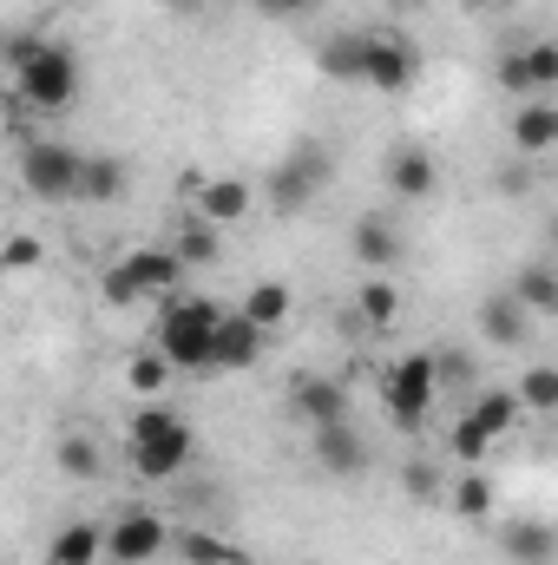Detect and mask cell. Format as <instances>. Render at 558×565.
Returning a JSON list of instances; mask_svg holds the SVG:
<instances>
[{
	"mask_svg": "<svg viewBox=\"0 0 558 565\" xmlns=\"http://www.w3.org/2000/svg\"><path fill=\"white\" fill-rule=\"evenodd\" d=\"M126 382L139 388L144 402H158V395L171 388V362H164L158 349H151V355H132V369H126Z\"/></svg>",
	"mask_w": 558,
	"mask_h": 565,
	"instance_id": "obj_31",
	"label": "cell"
},
{
	"mask_svg": "<svg viewBox=\"0 0 558 565\" xmlns=\"http://www.w3.org/2000/svg\"><path fill=\"white\" fill-rule=\"evenodd\" d=\"M178 257H184V270H211L217 257H224V237H217V224L211 217H191L184 231H178V244H171Z\"/></svg>",
	"mask_w": 558,
	"mask_h": 565,
	"instance_id": "obj_23",
	"label": "cell"
},
{
	"mask_svg": "<svg viewBox=\"0 0 558 565\" xmlns=\"http://www.w3.org/2000/svg\"><path fill=\"white\" fill-rule=\"evenodd\" d=\"M513 296H519L533 316H558V270L552 264H519V270H513Z\"/></svg>",
	"mask_w": 558,
	"mask_h": 565,
	"instance_id": "obj_22",
	"label": "cell"
},
{
	"mask_svg": "<svg viewBox=\"0 0 558 565\" xmlns=\"http://www.w3.org/2000/svg\"><path fill=\"white\" fill-rule=\"evenodd\" d=\"M126 270H132V282H139L144 296H178V282H184V257H178V250H132Z\"/></svg>",
	"mask_w": 558,
	"mask_h": 565,
	"instance_id": "obj_20",
	"label": "cell"
},
{
	"mask_svg": "<svg viewBox=\"0 0 558 565\" xmlns=\"http://www.w3.org/2000/svg\"><path fill=\"white\" fill-rule=\"evenodd\" d=\"M99 296H106L112 309H132V302L144 296L139 282H132V270H126V257H119V264H106V277H99Z\"/></svg>",
	"mask_w": 558,
	"mask_h": 565,
	"instance_id": "obj_35",
	"label": "cell"
},
{
	"mask_svg": "<svg viewBox=\"0 0 558 565\" xmlns=\"http://www.w3.org/2000/svg\"><path fill=\"white\" fill-rule=\"evenodd\" d=\"M99 559H106V526H93V520L60 526L53 546H46V565H99Z\"/></svg>",
	"mask_w": 558,
	"mask_h": 565,
	"instance_id": "obj_17",
	"label": "cell"
},
{
	"mask_svg": "<svg viewBox=\"0 0 558 565\" xmlns=\"http://www.w3.org/2000/svg\"><path fill=\"white\" fill-rule=\"evenodd\" d=\"M264 342H270V329H257L244 309L224 316V322H217V369H211V375H244V369H257V362H264Z\"/></svg>",
	"mask_w": 558,
	"mask_h": 565,
	"instance_id": "obj_10",
	"label": "cell"
},
{
	"mask_svg": "<svg viewBox=\"0 0 558 565\" xmlns=\"http://www.w3.org/2000/svg\"><path fill=\"white\" fill-rule=\"evenodd\" d=\"M178 553H184V565H244V553L224 546L217 533H178Z\"/></svg>",
	"mask_w": 558,
	"mask_h": 565,
	"instance_id": "obj_30",
	"label": "cell"
},
{
	"mask_svg": "<svg viewBox=\"0 0 558 565\" xmlns=\"http://www.w3.org/2000/svg\"><path fill=\"white\" fill-rule=\"evenodd\" d=\"M164 546H178V533L158 520V513H119L106 526V559L112 565H151Z\"/></svg>",
	"mask_w": 558,
	"mask_h": 565,
	"instance_id": "obj_8",
	"label": "cell"
},
{
	"mask_svg": "<svg viewBox=\"0 0 558 565\" xmlns=\"http://www.w3.org/2000/svg\"><path fill=\"white\" fill-rule=\"evenodd\" d=\"M257 13H270V20H302V13H315L322 0H250Z\"/></svg>",
	"mask_w": 558,
	"mask_h": 565,
	"instance_id": "obj_38",
	"label": "cell"
},
{
	"mask_svg": "<svg viewBox=\"0 0 558 565\" xmlns=\"http://www.w3.org/2000/svg\"><path fill=\"white\" fill-rule=\"evenodd\" d=\"M362 316H368V322H375V329H388V322H395V316H401V296H395V282H362Z\"/></svg>",
	"mask_w": 558,
	"mask_h": 565,
	"instance_id": "obj_33",
	"label": "cell"
},
{
	"mask_svg": "<svg viewBox=\"0 0 558 565\" xmlns=\"http://www.w3.org/2000/svg\"><path fill=\"white\" fill-rule=\"evenodd\" d=\"M513 145H519V158L552 151V145H558V106H546V99H526V106L513 113Z\"/></svg>",
	"mask_w": 558,
	"mask_h": 565,
	"instance_id": "obj_19",
	"label": "cell"
},
{
	"mask_svg": "<svg viewBox=\"0 0 558 565\" xmlns=\"http://www.w3.org/2000/svg\"><path fill=\"white\" fill-rule=\"evenodd\" d=\"M493 7H506V0H466V13H493Z\"/></svg>",
	"mask_w": 558,
	"mask_h": 565,
	"instance_id": "obj_41",
	"label": "cell"
},
{
	"mask_svg": "<svg viewBox=\"0 0 558 565\" xmlns=\"http://www.w3.org/2000/svg\"><path fill=\"white\" fill-rule=\"evenodd\" d=\"M395 7H420V0H395Z\"/></svg>",
	"mask_w": 558,
	"mask_h": 565,
	"instance_id": "obj_43",
	"label": "cell"
},
{
	"mask_svg": "<svg viewBox=\"0 0 558 565\" xmlns=\"http://www.w3.org/2000/svg\"><path fill=\"white\" fill-rule=\"evenodd\" d=\"M348 250H355L362 270H395V264H401V231H395L388 217H355Z\"/></svg>",
	"mask_w": 558,
	"mask_h": 565,
	"instance_id": "obj_14",
	"label": "cell"
},
{
	"mask_svg": "<svg viewBox=\"0 0 558 565\" xmlns=\"http://www.w3.org/2000/svg\"><path fill=\"white\" fill-rule=\"evenodd\" d=\"M362 60H368V33H329L315 66L335 79V86H362Z\"/></svg>",
	"mask_w": 558,
	"mask_h": 565,
	"instance_id": "obj_18",
	"label": "cell"
},
{
	"mask_svg": "<svg viewBox=\"0 0 558 565\" xmlns=\"http://www.w3.org/2000/svg\"><path fill=\"white\" fill-rule=\"evenodd\" d=\"M500 86L526 106V99H539V93H552L558 86V40H533V46H513V53H500Z\"/></svg>",
	"mask_w": 558,
	"mask_h": 565,
	"instance_id": "obj_7",
	"label": "cell"
},
{
	"mask_svg": "<svg viewBox=\"0 0 558 565\" xmlns=\"http://www.w3.org/2000/svg\"><path fill=\"white\" fill-rule=\"evenodd\" d=\"M13 93L33 106V113H66L73 99H79V60H73V46H40V60L26 66V73H13Z\"/></svg>",
	"mask_w": 558,
	"mask_h": 565,
	"instance_id": "obj_4",
	"label": "cell"
},
{
	"mask_svg": "<svg viewBox=\"0 0 558 565\" xmlns=\"http://www.w3.org/2000/svg\"><path fill=\"white\" fill-rule=\"evenodd\" d=\"M447 507H453L460 520H486V513H493V480H486L480 467H466V473L453 480V493H447Z\"/></svg>",
	"mask_w": 558,
	"mask_h": 565,
	"instance_id": "obj_27",
	"label": "cell"
},
{
	"mask_svg": "<svg viewBox=\"0 0 558 565\" xmlns=\"http://www.w3.org/2000/svg\"><path fill=\"white\" fill-rule=\"evenodd\" d=\"M40 257H46V244L20 231V237H7V250H0V270H7V277H26V270H33Z\"/></svg>",
	"mask_w": 558,
	"mask_h": 565,
	"instance_id": "obj_34",
	"label": "cell"
},
{
	"mask_svg": "<svg viewBox=\"0 0 558 565\" xmlns=\"http://www.w3.org/2000/svg\"><path fill=\"white\" fill-rule=\"evenodd\" d=\"M433 395H440V355H401L388 375H382V402H388V422L401 427V434H420L427 422V408H433Z\"/></svg>",
	"mask_w": 558,
	"mask_h": 565,
	"instance_id": "obj_3",
	"label": "cell"
},
{
	"mask_svg": "<svg viewBox=\"0 0 558 565\" xmlns=\"http://www.w3.org/2000/svg\"><path fill=\"white\" fill-rule=\"evenodd\" d=\"M401 487H408V500H415V507H433V500H447V480H440V467H433V460H408Z\"/></svg>",
	"mask_w": 558,
	"mask_h": 565,
	"instance_id": "obj_32",
	"label": "cell"
},
{
	"mask_svg": "<svg viewBox=\"0 0 558 565\" xmlns=\"http://www.w3.org/2000/svg\"><path fill=\"white\" fill-rule=\"evenodd\" d=\"M230 309H217L211 296H164L158 309V355L184 375H211L217 369V322Z\"/></svg>",
	"mask_w": 558,
	"mask_h": 565,
	"instance_id": "obj_1",
	"label": "cell"
},
{
	"mask_svg": "<svg viewBox=\"0 0 558 565\" xmlns=\"http://www.w3.org/2000/svg\"><path fill=\"white\" fill-rule=\"evenodd\" d=\"M250 204H257V198H250L244 178H197V217H211L217 231H224V224H244Z\"/></svg>",
	"mask_w": 558,
	"mask_h": 565,
	"instance_id": "obj_13",
	"label": "cell"
},
{
	"mask_svg": "<svg viewBox=\"0 0 558 565\" xmlns=\"http://www.w3.org/2000/svg\"><path fill=\"white\" fill-rule=\"evenodd\" d=\"M184 460H191V422L171 415L164 402H144L132 415V467L144 480H178Z\"/></svg>",
	"mask_w": 558,
	"mask_h": 565,
	"instance_id": "obj_2",
	"label": "cell"
},
{
	"mask_svg": "<svg viewBox=\"0 0 558 565\" xmlns=\"http://www.w3.org/2000/svg\"><path fill=\"white\" fill-rule=\"evenodd\" d=\"M486 447H493V434H486V427H473V422L453 427V454H460L466 467H480V460H486Z\"/></svg>",
	"mask_w": 558,
	"mask_h": 565,
	"instance_id": "obj_36",
	"label": "cell"
},
{
	"mask_svg": "<svg viewBox=\"0 0 558 565\" xmlns=\"http://www.w3.org/2000/svg\"><path fill=\"white\" fill-rule=\"evenodd\" d=\"M500 546H506V559H513V565H552L558 533L546 526V520H513Z\"/></svg>",
	"mask_w": 558,
	"mask_h": 565,
	"instance_id": "obj_21",
	"label": "cell"
},
{
	"mask_svg": "<svg viewBox=\"0 0 558 565\" xmlns=\"http://www.w3.org/2000/svg\"><path fill=\"white\" fill-rule=\"evenodd\" d=\"M433 184H440V164H433V151L401 145V151L388 158V191H395V198H433Z\"/></svg>",
	"mask_w": 558,
	"mask_h": 565,
	"instance_id": "obj_16",
	"label": "cell"
},
{
	"mask_svg": "<svg viewBox=\"0 0 558 565\" xmlns=\"http://www.w3.org/2000/svg\"><path fill=\"white\" fill-rule=\"evenodd\" d=\"M60 473H66V480H99V473H106L99 440H93V434H66V440H60Z\"/></svg>",
	"mask_w": 558,
	"mask_h": 565,
	"instance_id": "obj_26",
	"label": "cell"
},
{
	"mask_svg": "<svg viewBox=\"0 0 558 565\" xmlns=\"http://www.w3.org/2000/svg\"><path fill=\"white\" fill-rule=\"evenodd\" d=\"M552 244H558V217H552Z\"/></svg>",
	"mask_w": 558,
	"mask_h": 565,
	"instance_id": "obj_44",
	"label": "cell"
},
{
	"mask_svg": "<svg viewBox=\"0 0 558 565\" xmlns=\"http://www.w3.org/2000/svg\"><path fill=\"white\" fill-rule=\"evenodd\" d=\"M53 7H79V0H53Z\"/></svg>",
	"mask_w": 558,
	"mask_h": 565,
	"instance_id": "obj_42",
	"label": "cell"
},
{
	"mask_svg": "<svg viewBox=\"0 0 558 565\" xmlns=\"http://www.w3.org/2000/svg\"><path fill=\"white\" fill-rule=\"evenodd\" d=\"M244 316H250L257 329H282V316H289V282H257V289L244 296Z\"/></svg>",
	"mask_w": 558,
	"mask_h": 565,
	"instance_id": "obj_28",
	"label": "cell"
},
{
	"mask_svg": "<svg viewBox=\"0 0 558 565\" xmlns=\"http://www.w3.org/2000/svg\"><path fill=\"white\" fill-rule=\"evenodd\" d=\"M420 79V53L395 33H368V60H362V86L368 93H408Z\"/></svg>",
	"mask_w": 558,
	"mask_h": 565,
	"instance_id": "obj_9",
	"label": "cell"
},
{
	"mask_svg": "<svg viewBox=\"0 0 558 565\" xmlns=\"http://www.w3.org/2000/svg\"><path fill=\"white\" fill-rule=\"evenodd\" d=\"M309 447H315V467H322V473H342V480H348V473H362V467H368V440H362L348 422L315 427V434H309Z\"/></svg>",
	"mask_w": 558,
	"mask_h": 565,
	"instance_id": "obj_12",
	"label": "cell"
},
{
	"mask_svg": "<svg viewBox=\"0 0 558 565\" xmlns=\"http://www.w3.org/2000/svg\"><path fill=\"white\" fill-rule=\"evenodd\" d=\"M447 382H473V362L466 355H440V388Z\"/></svg>",
	"mask_w": 558,
	"mask_h": 565,
	"instance_id": "obj_39",
	"label": "cell"
},
{
	"mask_svg": "<svg viewBox=\"0 0 558 565\" xmlns=\"http://www.w3.org/2000/svg\"><path fill=\"white\" fill-rule=\"evenodd\" d=\"M513 388H519V402H526L533 415H558V369H552V362L526 369V375H519Z\"/></svg>",
	"mask_w": 558,
	"mask_h": 565,
	"instance_id": "obj_29",
	"label": "cell"
},
{
	"mask_svg": "<svg viewBox=\"0 0 558 565\" xmlns=\"http://www.w3.org/2000/svg\"><path fill=\"white\" fill-rule=\"evenodd\" d=\"M519 408H526V402H519V388H486V395H480V402L466 408V422H473V427H486V434L500 440L506 427L519 422Z\"/></svg>",
	"mask_w": 558,
	"mask_h": 565,
	"instance_id": "obj_24",
	"label": "cell"
},
{
	"mask_svg": "<svg viewBox=\"0 0 558 565\" xmlns=\"http://www.w3.org/2000/svg\"><path fill=\"white\" fill-rule=\"evenodd\" d=\"M20 178H26V191H33V198H46V204H60V198H79V178H86V158H79L73 145L26 139V151H20Z\"/></svg>",
	"mask_w": 558,
	"mask_h": 565,
	"instance_id": "obj_6",
	"label": "cell"
},
{
	"mask_svg": "<svg viewBox=\"0 0 558 565\" xmlns=\"http://www.w3.org/2000/svg\"><path fill=\"white\" fill-rule=\"evenodd\" d=\"M329 171H335V158H329L322 145H296L277 171L264 178V204H270L277 217H296L302 204H315V191L329 184Z\"/></svg>",
	"mask_w": 558,
	"mask_h": 565,
	"instance_id": "obj_5",
	"label": "cell"
},
{
	"mask_svg": "<svg viewBox=\"0 0 558 565\" xmlns=\"http://www.w3.org/2000/svg\"><path fill=\"white\" fill-rule=\"evenodd\" d=\"M480 335L493 342V349H519L526 335H533V309L506 289V296H486V309H480Z\"/></svg>",
	"mask_w": 558,
	"mask_h": 565,
	"instance_id": "obj_15",
	"label": "cell"
},
{
	"mask_svg": "<svg viewBox=\"0 0 558 565\" xmlns=\"http://www.w3.org/2000/svg\"><path fill=\"white\" fill-rule=\"evenodd\" d=\"M289 408L309 422V434L329 422H348V395H342V382H329V375H296L289 382Z\"/></svg>",
	"mask_w": 558,
	"mask_h": 565,
	"instance_id": "obj_11",
	"label": "cell"
},
{
	"mask_svg": "<svg viewBox=\"0 0 558 565\" xmlns=\"http://www.w3.org/2000/svg\"><path fill=\"white\" fill-rule=\"evenodd\" d=\"M79 198H86V204H112V198H126V158H86Z\"/></svg>",
	"mask_w": 558,
	"mask_h": 565,
	"instance_id": "obj_25",
	"label": "cell"
},
{
	"mask_svg": "<svg viewBox=\"0 0 558 565\" xmlns=\"http://www.w3.org/2000/svg\"><path fill=\"white\" fill-rule=\"evenodd\" d=\"M40 46H46L40 33H13V40H7V73H26V66L40 60Z\"/></svg>",
	"mask_w": 558,
	"mask_h": 565,
	"instance_id": "obj_37",
	"label": "cell"
},
{
	"mask_svg": "<svg viewBox=\"0 0 558 565\" xmlns=\"http://www.w3.org/2000/svg\"><path fill=\"white\" fill-rule=\"evenodd\" d=\"M500 191H506V198H519V191H533V178H526V164H506V171H500Z\"/></svg>",
	"mask_w": 558,
	"mask_h": 565,
	"instance_id": "obj_40",
	"label": "cell"
}]
</instances>
